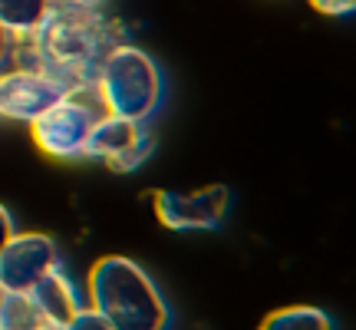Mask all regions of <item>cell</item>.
<instances>
[{"mask_svg":"<svg viewBox=\"0 0 356 330\" xmlns=\"http://www.w3.org/2000/svg\"><path fill=\"white\" fill-rule=\"evenodd\" d=\"M257 330H333V317L323 307L291 304V307L270 311Z\"/></svg>","mask_w":356,"mask_h":330,"instance_id":"30bf717a","label":"cell"},{"mask_svg":"<svg viewBox=\"0 0 356 330\" xmlns=\"http://www.w3.org/2000/svg\"><path fill=\"white\" fill-rule=\"evenodd\" d=\"M3 297H7V291H3V284H0V307H3Z\"/></svg>","mask_w":356,"mask_h":330,"instance_id":"ac0fdd59","label":"cell"},{"mask_svg":"<svg viewBox=\"0 0 356 330\" xmlns=\"http://www.w3.org/2000/svg\"><path fill=\"white\" fill-rule=\"evenodd\" d=\"M30 301L37 304V311L50 320V324H60V327L76 314L79 307L86 304L79 288L73 284V278L63 271V265L53 267L50 274H43V278L30 288Z\"/></svg>","mask_w":356,"mask_h":330,"instance_id":"9c48e42d","label":"cell"},{"mask_svg":"<svg viewBox=\"0 0 356 330\" xmlns=\"http://www.w3.org/2000/svg\"><path fill=\"white\" fill-rule=\"evenodd\" d=\"M155 152V139L145 123L119 119V116L102 113L89 132L86 159H96L113 172H136L139 165L149 162Z\"/></svg>","mask_w":356,"mask_h":330,"instance_id":"8992f818","label":"cell"},{"mask_svg":"<svg viewBox=\"0 0 356 330\" xmlns=\"http://www.w3.org/2000/svg\"><path fill=\"white\" fill-rule=\"evenodd\" d=\"M13 53H17V37L0 24V73H3L7 66H13Z\"/></svg>","mask_w":356,"mask_h":330,"instance_id":"9a60e30c","label":"cell"},{"mask_svg":"<svg viewBox=\"0 0 356 330\" xmlns=\"http://www.w3.org/2000/svg\"><path fill=\"white\" fill-rule=\"evenodd\" d=\"M60 244L43 231H13L0 248V284L7 294H30L43 274L60 267Z\"/></svg>","mask_w":356,"mask_h":330,"instance_id":"ba28073f","label":"cell"},{"mask_svg":"<svg viewBox=\"0 0 356 330\" xmlns=\"http://www.w3.org/2000/svg\"><path fill=\"white\" fill-rule=\"evenodd\" d=\"M86 304L113 330H165L168 304L152 274L126 254H106L86 274Z\"/></svg>","mask_w":356,"mask_h":330,"instance_id":"7a4b0ae2","label":"cell"},{"mask_svg":"<svg viewBox=\"0 0 356 330\" xmlns=\"http://www.w3.org/2000/svg\"><path fill=\"white\" fill-rule=\"evenodd\" d=\"M70 89L56 77L37 66L13 63L0 73V119L30 126L40 113H47L56 100H63Z\"/></svg>","mask_w":356,"mask_h":330,"instance_id":"52a82bcc","label":"cell"},{"mask_svg":"<svg viewBox=\"0 0 356 330\" xmlns=\"http://www.w3.org/2000/svg\"><path fill=\"white\" fill-rule=\"evenodd\" d=\"M320 17H330V20H343L356 13V0H307Z\"/></svg>","mask_w":356,"mask_h":330,"instance_id":"5bb4252c","label":"cell"},{"mask_svg":"<svg viewBox=\"0 0 356 330\" xmlns=\"http://www.w3.org/2000/svg\"><path fill=\"white\" fill-rule=\"evenodd\" d=\"M53 0H0V24L10 30L17 40L30 37L47 17Z\"/></svg>","mask_w":356,"mask_h":330,"instance_id":"8fae6325","label":"cell"},{"mask_svg":"<svg viewBox=\"0 0 356 330\" xmlns=\"http://www.w3.org/2000/svg\"><path fill=\"white\" fill-rule=\"evenodd\" d=\"M13 231H17L13 228V215L7 212V205H0V248L7 244V238H10Z\"/></svg>","mask_w":356,"mask_h":330,"instance_id":"2e32d148","label":"cell"},{"mask_svg":"<svg viewBox=\"0 0 356 330\" xmlns=\"http://www.w3.org/2000/svg\"><path fill=\"white\" fill-rule=\"evenodd\" d=\"M152 208L159 225L168 231H215L231 208V189L221 182L195 191L159 189L152 191Z\"/></svg>","mask_w":356,"mask_h":330,"instance_id":"5b68a950","label":"cell"},{"mask_svg":"<svg viewBox=\"0 0 356 330\" xmlns=\"http://www.w3.org/2000/svg\"><path fill=\"white\" fill-rule=\"evenodd\" d=\"M60 330H113V327H109V324H106V320H102L89 304H83Z\"/></svg>","mask_w":356,"mask_h":330,"instance_id":"4fadbf2b","label":"cell"},{"mask_svg":"<svg viewBox=\"0 0 356 330\" xmlns=\"http://www.w3.org/2000/svg\"><path fill=\"white\" fill-rule=\"evenodd\" d=\"M126 40L122 26L99 7H60L50 3L47 17L30 37L17 40L13 63L37 66L73 89H92L96 70L113 47Z\"/></svg>","mask_w":356,"mask_h":330,"instance_id":"6da1fadb","label":"cell"},{"mask_svg":"<svg viewBox=\"0 0 356 330\" xmlns=\"http://www.w3.org/2000/svg\"><path fill=\"white\" fill-rule=\"evenodd\" d=\"M92 93L99 100L102 113L132 119V123H149L165 100V77L149 53L122 40L109 50V56L99 63Z\"/></svg>","mask_w":356,"mask_h":330,"instance_id":"3957f363","label":"cell"},{"mask_svg":"<svg viewBox=\"0 0 356 330\" xmlns=\"http://www.w3.org/2000/svg\"><path fill=\"white\" fill-rule=\"evenodd\" d=\"M53 3H60V7H99L106 0H53Z\"/></svg>","mask_w":356,"mask_h":330,"instance_id":"e0dca14e","label":"cell"},{"mask_svg":"<svg viewBox=\"0 0 356 330\" xmlns=\"http://www.w3.org/2000/svg\"><path fill=\"white\" fill-rule=\"evenodd\" d=\"M47 317L30 301V294H7L0 307V330H40Z\"/></svg>","mask_w":356,"mask_h":330,"instance_id":"7c38bea8","label":"cell"},{"mask_svg":"<svg viewBox=\"0 0 356 330\" xmlns=\"http://www.w3.org/2000/svg\"><path fill=\"white\" fill-rule=\"evenodd\" d=\"M99 116L102 106L96 93L73 89L30 123V139L53 162H76V159H86L89 132Z\"/></svg>","mask_w":356,"mask_h":330,"instance_id":"277c9868","label":"cell"}]
</instances>
